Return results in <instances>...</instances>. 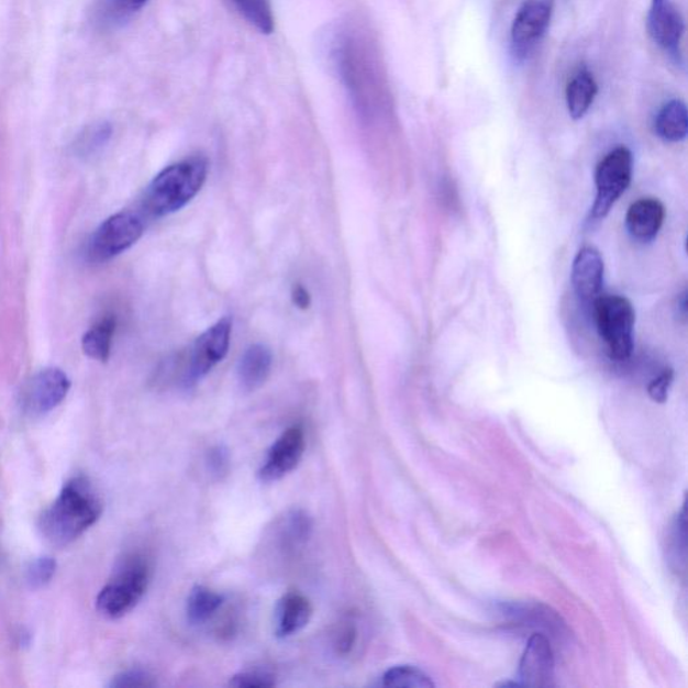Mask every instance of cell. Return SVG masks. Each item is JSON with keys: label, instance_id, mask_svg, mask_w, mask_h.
I'll return each instance as SVG.
<instances>
[{"label": "cell", "instance_id": "2", "mask_svg": "<svg viewBox=\"0 0 688 688\" xmlns=\"http://www.w3.org/2000/svg\"><path fill=\"white\" fill-rule=\"evenodd\" d=\"M208 174L209 163L203 156H191L166 167L144 192V211L155 219L177 213L199 195Z\"/></svg>", "mask_w": 688, "mask_h": 688}, {"label": "cell", "instance_id": "14", "mask_svg": "<svg viewBox=\"0 0 688 688\" xmlns=\"http://www.w3.org/2000/svg\"><path fill=\"white\" fill-rule=\"evenodd\" d=\"M313 615V607L304 595L298 591H289L284 595L275 608V635L279 639H288L310 624Z\"/></svg>", "mask_w": 688, "mask_h": 688}, {"label": "cell", "instance_id": "24", "mask_svg": "<svg viewBox=\"0 0 688 688\" xmlns=\"http://www.w3.org/2000/svg\"><path fill=\"white\" fill-rule=\"evenodd\" d=\"M385 687L432 688L430 676L413 666H396L382 676Z\"/></svg>", "mask_w": 688, "mask_h": 688}, {"label": "cell", "instance_id": "31", "mask_svg": "<svg viewBox=\"0 0 688 688\" xmlns=\"http://www.w3.org/2000/svg\"><path fill=\"white\" fill-rule=\"evenodd\" d=\"M674 381V371L672 369L664 370L659 377L648 385V395L655 402L664 403L667 401L669 388Z\"/></svg>", "mask_w": 688, "mask_h": 688}, {"label": "cell", "instance_id": "4", "mask_svg": "<svg viewBox=\"0 0 688 688\" xmlns=\"http://www.w3.org/2000/svg\"><path fill=\"white\" fill-rule=\"evenodd\" d=\"M597 331L608 348L609 357L618 362L631 358L635 346L636 313L630 300L620 295H600L593 301Z\"/></svg>", "mask_w": 688, "mask_h": 688}, {"label": "cell", "instance_id": "21", "mask_svg": "<svg viewBox=\"0 0 688 688\" xmlns=\"http://www.w3.org/2000/svg\"><path fill=\"white\" fill-rule=\"evenodd\" d=\"M225 602V596L211 590L203 585L190 590L186 602V615L191 625H202L220 611Z\"/></svg>", "mask_w": 688, "mask_h": 688}, {"label": "cell", "instance_id": "13", "mask_svg": "<svg viewBox=\"0 0 688 688\" xmlns=\"http://www.w3.org/2000/svg\"><path fill=\"white\" fill-rule=\"evenodd\" d=\"M603 270V259L595 247L585 246L577 253L572 267V284L585 303H593L601 295Z\"/></svg>", "mask_w": 688, "mask_h": 688}, {"label": "cell", "instance_id": "17", "mask_svg": "<svg viewBox=\"0 0 688 688\" xmlns=\"http://www.w3.org/2000/svg\"><path fill=\"white\" fill-rule=\"evenodd\" d=\"M277 542L281 551L293 553L310 541L313 531V521L307 511L292 509L286 512L276 524Z\"/></svg>", "mask_w": 688, "mask_h": 688}, {"label": "cell", "instance_id": "18", "mask_svg": "<svg viewBox=\"0 0 688 688\" xmlns=\"http://www.w3.org/2000/svg\"><path fill=\"white\" fill-rule=\"evenodd\" d=\"M599 86L588 69L578 70L566 87V106L572 119L579 120L593 106Z\"/></svg>", "mask_w": 688, "mask_h": 688}, {"label": "cell", "instance_id": "1", "mask_svg": "<svg viewBox=\"0 0 688 688\" xmlns=\"http://www.w3.org/2000/svg\"><path fill=\"white\" fill-rule=\"evenodd\" d=\"M104 503L88 478L70 479L40 519V530L56 546L70 545L99 521Z\"/></svg>", "mask_w": 688, "mask_h": 688}, {"label": "cell", "instance_id": "20", "mask_svg": "<svg viewBox=\"0 0 688 688\" xmlns=\"http://www.w3.org/2000/svg\"><path fill=\"white\" fill-rule=\"evenodd\" d=\"M118 329V319L107 315L90 328L82 336V349L89 358L107 362L111 357L114 332Z\"/></svg>", "mask_w": 688, "mask_h": 688}, {"label": "cell", "instance_id": "11", "mask_svg": "<svg viewBox=\"0 0 688 688\" xmlns=\"http://www.w3.org/2000/svg\"><path fill=\"white\" fill-rule=\"evenodd\" d=\"M647 27L655 44L669 56L679 59L685 34V21L679 10L668 0H652Z\"/></svg>", "mask_w": 688, "mask_h": 688}, {"label": "cell", "instance_id": "28", "mask_svg": "<svg viewBox=\"0 0 688 688\" xmlns=\"http://www.w3.org/2000/svg\"><path fill=\"white\" fill-rule=\"evenodd\" d=\"M158 686L155 676L146 669L131 668L120 673L112 679V688H153Z\"/></svg>", "mask_w": 688, "mask_h": 688}, {"label": "cell", "instance_id": "25", "mask_svg": "<svg viewBox=\"0 0 688 688\" xmlns=\"http://www.w3.org/2000/svg\"><path fill=\"white\" fill-rule=\"evenodd\" d=\"M147 3L148 0H104L102 15L107 23L119 26L134 18Z\"/></svg>", "mask_w": 688, "mask_h": 688}, {"label": "cell", "instance_id": "12", "mask_svg": "<svg viewBox=\"0 0 688 688\" xmlns=\"http://www.w3.org/2000/svg\"><path fill=\"white\" fill-rule=\"evenodd\" d=\"M521 686L553 687L554 684V654L551 642L545 635L534 633L530 637L528 647L519 668Z\"/></svg>", "mask_w": 688, "mask_h": 688}, {"label": "cell", "instance_id": "8", "mask_svg": "<svg viewBox=\"0 0 688 688\" xmlns=\"http://www.w3.org/2000/svg\"><path fill=\"white\" fill-rule=\"evenodd\" d=\"M70 379L58 367H47L30 379L22 390V409L30 415H44L62 406L70 390Z\"/></svg>", "mask_w": 688, "mask_h": 688}, {"label": "cell", "instance_id": "19", "mask_svg": "<svg viewBox=\"0 0 688 688\" xmlns=\"http://www.w3.org/2000/svg\"><path fill=\"white\" fill-rule=\"evenodd\" d=\"M655 131L664 142H684L688 134V112L684 101L666 102L655 118Z\"/></svg>", "mask_w": 688, "mask_h": 688}, {"label": "cell", "instance_id": "15", "mask_svg": "<svg viewBox=\"0 0 688 688\" xmlns=\"http://www.w3.org/2000/svg\"><path fill=\"white\" fill-rule=\"evenodd\" d=\"M666 208L656 198H642L628 209L625 225L633 238L648 243L661 232Z\"/></svg>", "mask_w": 688, "mask_h": 688}, {"label": "cell", "instance_id": "27", "mask_svg": "<svg viewBox=\"0 0 688 688\" xmlns=\"http://www.w3.org/2000/svg\"><path fill=\"white\" fill-rule=\"evenodd\" d=\"M229 686L235 688L274 687L276 686V676L267 668L245 669V672L232 676Z\"/></svg>", "mask_w": 688, "mask_h": 688}, {"label": "cell", "instance_id": "16", "mask_svg": "<svg viewBox=\"0 0 688 688\" xmlns=\"http://www.w3.org/2000/svg\"><path fill=\"white\" fill-rule=\"evenodd\" d=\"M271 366H274L271 349L263 343L252 344L238 362L237 376L241 388L246 393L262 388L268 381Z\"/></svg>", "mask_w": 688, "mask_h": 688}, {"label": "cell", "instance_id": "29", "mask_svg": "<svg viewBox=\"0 0 688 688\" xmlns=\"http://www.w3.org/2000/svg\"><path fill=\"white\" fill-rule=\"evenodd\" d=\"M231 466V451L228 450V446L223 444L211 446L207 454L208 473L214 479L221 480L228 476Z\"/></svg>", "mask_w": 688, "mask_h": 688}, {"label": "cell", "instance_id": "3", "mask_svg": "<svg viewBox=\"0 0 688 688\" xmlns=\"http://www.w3.org/2000/svg\"><path fill=\"white\" fill-rule=\"evenodd\" d=\"M151 566L142 554H131L119 564L112 578L101 589L96 608L107 619L118 620L129 614L142 601L148 589Z\"/></svg>", "mask_w": 688, "mask_h": 688}, {"label": "cell", "instance_id": "10", "mask_svg": "<svg viewBox=\"0 0 688 688\" xmlns=\"http://www.w3.org/2000/svg\"><path fill=\"white\" fill-rule=\"evenodd\" d=\"M553 0H526L511 25V44L517 56H528L545 35L553 16Z\"/></svg>", "mask_w": 688, "mask_h": 688}, {"label": "cell", "instance_id": "23", "mask_svg": "<svg viewBox=\"0 0 688 688\" xmlns=\"http://www.w3.org/2000/svg\"><path fill=\"white\" fill-rule=\"evenodd\" d=\"M113 131L110 123H99L89 126L77 137L75 143V153L80 158H90L99 154L110 143Z\"/></svg>", "mask_w": 688, "mask_h": 688}, {"label": "cell", "instance_id": "7", "mask_svg": "<svg viewBox=\"0 0 688 688\" xmlns=\"http://www.w3.org/2000/svg\"><path fill=\"white\" fill-rule=\"evenodd\" d=\"M144 233L141 217L122 211L101 223L89 244V258L95 263L111 262L134 246Z\"/></svg>", "mask_w": 688, "mask_h": 688}, {"label": "cell", "instance_id": "26", "mask_svg": "<svg viewBox=\"0 0 688 688\" xmlns=\"http://www.w3.org/2000/svg\"><path fill=\"white\" fill-rule=\"evenodd\" d=\"M57 563L52 557L35 558L26 569V584L30 589L38 590L51 584L54 575H56Z\"/></svg>", "mask_w": 688, "mask_h": 688}, {"label": "cell", "instance_id": "6", "mask_svg": "<svg viewBox=\"0 0 688 688\" xmlns=\"http://www.w3.org/2000/svg\"><path fill=\"white\" fill-rule=\"evenodd\" d=\"M633 155L624 146L614 148L596 168V201L590 211V220L601 221L624 195L631 185Z\"/></svg>", "mask_w": 688, "mask_h": 688}, {"label": "cell", "instance_id": "32", "mask_svg": "<svg viewBox=\"0 0 688 688\" xmlns=\"http://www.w3.org/2000/svg\"><path fill=\"white\" fill-rule=\"evenodd\" d=\"M291 300L296 308L301 311H307L312 304V298L310 291L301 284H295L291 291Z\"/></svg>", "mask_w": 688, "mask_h": 688}, {"label": "cell", "instance_id": "22", "mask_svg": "<svg viewBox=\"0 0 688 688\" xmlns=\"http://www.w3.org/2000/svg\"><path fill=\"white\" fill-rule=\"evenodd\" d=\"M231 3L238 15L259 33H274L275 16L269 0H231Z\"/></svg>", "mask_w": 688, "mask_h": 688}, {"label": "cell", "instance_id": "9", "mask_svg": "<svg viewBox=\"0 0 688 688\" xmlns=\"http://www.w3.org/2000/svg\"><path fill=\"white\" fill-rule=\"evenodd\" d=\"M306 451V433L300 425L289 426L271 444L263 466L258 469V479L263 482L279 481L298 468Z\"/></svg>", "mask_w": 688, "mask_h": 688}, {"label": "cell", "instance_id": "30", "mask_svg": "<svg viewBox=\"0 0 688 688\" xmlns=\"http://www.w3.org/2000/svg\"><path fill=\"white\" fill-rule=\"evenodd\" d=\"M358 628L353 620H343L337 624L334 632V648L337 655L346 656L352 654L357 644Z\"/></svg>", "mask_w": 688, "mask_h": 688}, {"label": "cell", "instance_id": "5", "mask_svg": "<svg viewBox=\"0 0 688 688\" xmlns=\"http://www.w3.org/2000/svg\"><path fill=\"white\" fill-rule=\"evenodd\" d=\"M233 320L223 317L214 323L196 342L186 354L182 384L189 389L201 382L208 374L223 359L231 348Z\"/></svg>", "mask_w": 688, "mask_h": 688}]
</instances>
